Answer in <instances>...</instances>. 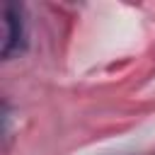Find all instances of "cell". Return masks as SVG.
<instances>
[{
	"instance_id": "obj_1",
	"label": "cell",
	"mask_w": 155,
	"mask_h": 155,
	"mask_svg": "<svg viewBox=\"0 0 155 155\" xmlns=\"http://www.w3.org/2000/svg\"><path fill=\"white\" fill-rule=\"evenodd\" d=\"M5 41H2V58H12L24 48V15L22 7L15 2H5Z\"/></svg>"
}]
</instances>
